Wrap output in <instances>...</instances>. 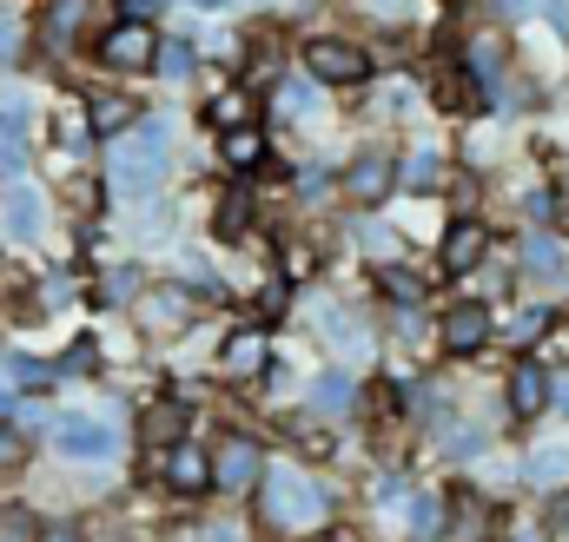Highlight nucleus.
<instances>
[{
  "mask_svg": "<svg viewBox=\"0 0 569 542\" xmlns=\"http://www.w3.org/2000/svg\"><path fill=\"white\" fill-rule=\"evenodd\" d=\"M259 523H266L279 542L318 536V530L331 523V490H325L311 470L279 463V470H266V476H259Z\"/></svg>",
  "mask_w": 569,
  "mask_h": 542,
  "instance_id": "1",
  "label": "nucleus"
},
{
  "mask_svg": "<svg viewBox=\"0 0 569 542\" xmlns=\"http://www.w3.org/2000/svg\"><path fill=\"white\" fill-rule=\"evenodd\" d=\"M159 179H166V127H146L127 152H113V185L140 199V192H152Z\"/></svg>",
  "mask_w": 569,
  "mask_h": 542,
  "instance_id": "2",
  "label": "nucleus"
},
{
  "mask_svg": "<svg viewBox=\"0 0 569 542\" xmlns=\"http://www.w3.org/2000/svg\"><path fill=\"white\" fill-rule=\"evenodd\" d=\"M305 67H311V80H325V87H358V80L371 73V53L351 47V40H338V33H325V40L305 47Z\"/></svg>",
  "mask_w": 569,
  "mask_h": 542,
  "instance_id": "3",
  "label": "nucleus"
},
{
  "mask_svg": "<svg viewBox=\"0 0 569 542\" xmlns=\"http://www.w3.org/2000/svg\"><path fill=\"white\" fill-rule=\"evenodd\" d=\"M391 185H398V165H391V152H358L351 165H345V192H351V205H385L391 199Z\"/></svg>",
  "mask_w": 569,
  "mask_h": 542,
  "instance_id": "4",
  "label": "nucleus"
},
{
  "mask_svg": "<svg viewBox=\"0 0 569 542\" xmlns=\"http://www.w3.org/2000/svg\"><path fill=\"white\" fill-rule=\"evenodd\" d=\"M100 60L107 67H120V73H140L159 60V40L146 33V20H120V27H107L100 33Z\"/></svg>",
  "mask_w": 569,
  "mask_h": 542,
  "instance_id": "5",
  "label": "nucleus"
},
{
  "mask_svg": "<svg viewBox=\"0 0 569 542\" xmlns=\"http://www.w3.org/2000/svg\"><path fill=\"white\" fill-rule=\"evenodd\" d=\"M192 291L186 284H152V291H140V324L146 331H159V338H172V331H186L192 324Z\"/></svg>",
  "mask_w": 569,
  "mask_h": 542,
  "instance_id": "6",
  "label": "nucleus"
},
{
  "mask_svg": "<svg viewBox=\"0 0 569 542\" xmlns=\"http://www.w3.org/2000/svg\"><path fill=\"white\" fill-rule=\"evenodd\" d=\"M259 476H266V456H259L252 436H226V443L212 450V483H226V490H259Z\"/></svg>",
  "mask_w": 569,
  "mask_h": 542,
  "instance_id": "7",
  "label": "nucleus"
},
{
  "mask_svg": "<svg viewBox=\"0 0 569 542\" xmlns=\"http://www.w3.org/2000/svg\"><path fill=\"white\" fill-rule=\"evenodd\" d=\"M53 443L67 450V456H80V463H93V456H113V423H100V416H60L53 423Z\"/></svg>",
  "mask_w": 569,
  "mask_h": 542,
  "instance_id": "8",
  "label": "nucleus"
},
{
  "mask_svg": "<svg viewBox=\"0 0 569 542\" xmlns=\"http://www.w3.org/2000/svg\"><path fill=\"white\" fill-rule=\"evenodd\" d=\"M483 344H490V304H450V311H443V351L470 358V351H483Z\"/></svg>",
  "mask_w": 569,
  "mask_h": 542,
  "instance_id": "9",
  "label": "nucleus"
},
{
  "mask_svg": "<svg viewBox=\"0 0 569 542\" xmlns=\"http://www.w3.org/2000/svg\"><path fill=\"white\" fill-rule=\"evenodd\" d=\"M159 476H166V490H179V496H199V490H212V456H206L199 443H172Z\"/></svg>",
  "mask_w": 569,
  "mask_h": 542,
  "instance_id": "10",
  "label": "nucleus"
},
{
  "mask_svg": "<svg viewBox=\"0 0 569 542\" xmlns=\"http://www.w3.org/2000/svg\"><path fill=\"white\" fill-rule=\"evenodd\" d=\"M266 364H272V351H266V331H232L226 338V351H219V371L226 378H266Z\"/></svg>",
  "mask_w": 569,
  "mask_h": 542,
  "instance_id": "11",
  "label": "nucleus"
},
{
  "mask_svg": "<svg viewBox=\"0 0 569 542\" xmlns=\"http://www.w3.org/2000/svg\"><path fill=\"white\" fill-rule=\"evenodd\" d=\"M543 410H550V378H543V364L517 358V371H510V416L530 423V416H543Z\"/></svg>",
  "mask_w": 569,
  "mask_h": 542,
  "instance_id": "12",
  "label": "nucleus"
},
{
  "mask_svg": "<svg viewBox=\"0 0 569 542\" xmlns=\"http://www.w3.org/2000/svg\"><path fill=\"white\" fill-rule=\"evenodd\" d=\"M140 127V100H127V93H93L87 100V133L113 139V133H133Z\"/></svg>",
  "mask_w": 569,
  "mask_h": 542,
  "instance_id": "13",
  "label": "nucleus"
},
{
  "mask_svg": "<svg viewBox=\"0 0 569 542\" xmlns=\"http://www.w3.org/2000/svg\"><path fill=\"white\" fill-rule=\"evenodd\" d=\"M483 252H490V232H483L477 219H463V225L443 239V265H450V271H477V265H483Z\"/></svg>",
  "mask_w": 569,
  "mask_h": 542,
  "instance_id": "14",
  "label": "nucleus"
},
{
  "mask_svg": "<svg viewBox=\"0 0 569 542\" xmlns=\"http://www.w3.org/2000/svg\"><path fill=\"white\" fill-rule=\"evenodd\" d=\"M206 120H212L219 133H232V127H252V120H259V100H252L246 87H226V93H212V100H206Z\"/></svg>",
  "mask_w": 569,
  "mask_h": 542,
  "instance_id": "15",
  "label": "nucleus"
},
{
  "mask_svg": "<svg viewBox=\"0 0 569 542\" xmlns=\"http://www.w3.org/2000/svg\"><path fill=\"white\" fill-rule=\"evenodd\" d=\"M40 225H47L40 192H13V199H7V232H13V239H40Z\"/></svg>",
  "mask_w": 569,
  "mask_h": 542,
  "instance_id": "16",
  "label": "nucleus"
},
{
  "mask_svg": "<svg viewBox=\"0 0 569 542\" xmlns=\"http://www.w3.org/2000/svg\"><path fill=\"white\" fill-rule=\"evenodd\" d=\"M219 152H226V165H239V172H252V165L266 159V139H259V127H232V133L219 139Z\"/></svg>",
  "mask_w": 569,
  "mask_h": 542,
  "instance_id": "17",
  "label": "nucleus"
},
{
  "mask_svg": "<svg viewBox=\"0 0 569 542\" xmlns=\"http://www.w3.org/2000/svg\"><path fill=\"white\" fill-rule=\"evenodd\" d=\"M318 331H325L338 351H365V324L345 318V304H325V311H318Z\"/></svg>",
  "mask_w": 569,
  "mask_h": 542,
  "instance_id": "18",
  "label": "nucleus"
},
{
  "mask_svg": "<svg viewBox=\"0 0 569 542\" xmlns=\"http://www.w3.org/2000/svg\"><path fill=\"white\" fill-rule=\"evenodd\" d=\"M140 436H146V443H166V450H172V443L186 436V410H179V404H159V410H146Z\"/></svg>",
  "mask_w": 569,
  "mask_h": 542,
  "instance_id": "19",
  "label": "nucleus"
},
{
  "mask_svg": "<svg viewBox=\"0 0 569 542\" xmlns=\"http://www.w3.org/2000/svg\"><path fill=\"white\" fill-rule=\"evenodd\" d=\"M87 7H93V0H53V7H47V40H53V47H67V40L80 33Z\"/></svg>",
  "mask_w": 569,
  "mask_h": 542,
  "instance_id": "20",
  "label": "nucleus"
},
{
  "mask_svg": "<svg viewBox=\"0 0 569 542\" xmlns=\"http://www.w3.org/2000/svg\"><path fill=\"white\" fill-rule=\"evenodd\" d=\"M450 536H457V542L483 536V496H470V490H463V496H450Z\"/></svg>",
  "mask_w": 569,
  "mask_h": 542,
  "instance_id": "21",
  "label": "nucleus"
},
{
  "mask_svg": "<svg viewBox=\"0 0 569 542\" xmlns=\"http://www.w3.org/2000/svg\"><path fill=\"white\" fill-rule=\"evenodd\" d=\"M351 398H358V391H351V378H345V371H325V378L311 384V404H318V410H351Z\"/></svg>",
  "mask_w": 569,
  "mask_h": 542,
  "instance_id": "22",
  "label": "nucleus"
},
{
  "mask_svg": "<svg viewBox=\"0 0 569 542\" xmlns=\"http://www.w3.org/2000/svg\"><path fill=\"white\" fill-rule=\"evenodd\" d=\"M0 542H40V516L20 510V503H7L0 510Z\"/></svg>",
  "mask_w": 569,
  "mask_h": 542,
  "instance_id": "23",
  "label": "nucleus"
},
{
  "mask_svg": "<svg viewBox=\"0 0 569 542\" xmlns=\"http://www.w3.org/2000/svg\"><path fill=\"white\" fill-rule=\"evenodd\" d=\"M152 67H159L166 80H186V73H192V47H186V40H159V60H152Z\"/></svg>",
  "mask_w": 569,
  "mask_h": 542,
  "instance_id": "24",
  "label": "nucleus"
},
{
  "mask_svg": "<svg viewBox=\"0 0 569 542\" xmlns=\"http://www.w3.org/2000/svg\"><path fill=\"white\" fill-rule=\"evenodd\" d=\"M470 73L477 80H497L503 73V47L497 40H470Z\"/></svg>",
  "mask_w": 569,
  "mask_h": 542,
  "instance_id": "25",
  "label": "nucleus"
},
{
  "mask_svg": "<svg viewBox=\"0 0 569 542\" xmlns=\"http://www.w3.org/2000/svg\"><path fill=\"white\" fill-rule=\"evenodd\" d=\"M378 284H385V291H391L398 304H418V298H425V284H418L411 271H398V265H385V271H378Z\"/></svg>",
  "mask_w": 569,
  "mask_h": 542,
  "instance_id": "26",
  "label": "nucleus"
},
{
  "mask_svg": "<svg viewBox=\"0 0 569 542\" xmlns=\"http://www.w3.org/2000/svg\"><path fill=\"white\" fill-rule=\"evenodd\" d=\"M133 291H140V271H133V265L107 271V284H100V298H107V304H127V298H133Z\"/></svg>",
  "mask_w": 569,
  "mask_h": 542,
  "instance_id": "27",
  "label": "nucleus"
},
{
  "mask_svg": "<svg viewBox=\"0 0 569 542\" xmlns=\"http://www.w3.org/2000/svg\"><path fill=\"white\" fill-rule=\"evenodd\" d=\"M219 232H226V239L246 232V192H226V199H219Z\"/></svg>",
  "mask_w": 569,
  "mask_h": 542,
  "instance_id": "28",
  "label": "nucleus"
},
{
  "mask_svg": "<svg viewBox=\"0 0 569 542\" xmlns=\"http://www.w3.org/2000/svg\"><path fill=\"white\" fill-rule=\"evenodd\" d=\"M437 516H443V503H437V496H418V503H411V530H418V536H443V523H437Z\"/></svg>",
  "mask_w": 569,
  "mask_h": 542,
  "instance_id": "29",
  "label": "nucleus"
},
{
  "mask_svg": "<svg viewBox=\"0 0 569 542\" xmlns=\"http://www.w3.org/2000/svg\"><path fill=\"white\" fill-rule=\"evenodd\" d=\"M20 463H27V443H20V430H7V423H0V476H13Z\"/></svg>",
  "mask_w": 569,
  "mask_h": 542,
  "instance_id": "30",
  "label": "nucleus"
},
{
  "mask_svg": "<svg viewBox=\"0 0 569 542\" xmlns=\"http://www.w3.org/2000/svg\"><path fill=\"white\" fill-rule=\"evenodd\" d=\"M543 331H550V311H543V304H530V311L517 318V344H537Z\"/></svg>",
  "mask_w": 569,
  "mask_h": 542,
  "instance_id": "31",
  "label": "nucleus"
},
{
  "mask_svg": "<svg viewBox=\"0 0 569 542\" xmlns=\"http://www.w3.org/2000/svg\"><path fill=\"white\" fill-rule=\"evenodd\" d=\"M563 470H569V456H563V450H537V463H530V476H537V483H557Z\"/></svg>",
  "mask_w": 569,
  "mask_h": 542,
  "instance_id": "32",
  "label": "nucleus"
},
{
  "mask_svg": "<svg viewBox=\"0 0 569 542\" xmlns=\"http://www.w3.org/2000/svg\"><path fill=\"white\" fill-rule=\"evenodd\" d=\"M530 271L537 278H557V245L550 239H530Z\"/></svg>",
  "mask_w": 569,
  "mask_h": 542,
  "instance_id": "33",
  "label": "nucleus"
},
{
  "mask_svg": "<svg viewBox=\"0 0 569 542\" xmlns=\"http://www.w3.org/2000/svg\"><path fill=\"white\" fill-rule=\"evenodd\" d=\"M437 172H443V159H437V152H418V159L405 165V179H411V185H430Z\"/></svg>",
  "mask_w": 569,
  "mask_h": 542,
  "instance_id": "34",
  "label": "nucleus"
},
{
  "mask_svg": "<svg viewBox=\"0 0 569 542\" xmlns=\"http://www.w3.org/2000/svg\"><path fill=\"white\" fill-rule=\"evenodd\" d=\"M284 318V284H266L259 291V324H279Z\"/></svg>",
  "mask_w": 569,
  "mask_h": 542,
  "instance_id": "35",
  "label": "nucleus"
},
{
  "mask_svg": "<svg viewBox=\"0 0 569 542\" xmlns=\"http://www.w3.org/2000/svg\"><path fill=\"white\" fill-rule=\"evenodd\" d=\"M7 371H13L20 384H53V371H47V364H33V358H7Z\"/></svg>",
  "mask_w": 569,
  "mask_h": 542,
  "instance_id": "36",
  "label": "nucleus"
},
{
  "mask_svg": "<svg viewBox=\"0 0 569 542\" xmlns=\"http://www.w3.org/2000/svg\"><path fill=\"white\" fill-rule=\"evenodd\" d=\"M450 199H457V212L470 219V212H477V179H457V185H450Z\"/></svg>",
  "mask_w": 569,
  "mask_h": 542,
  "instance_id": "37",
  "label": "nucleus"
},
{
  "mask_svg": "<svg viewBox=\"0 0 569 542\" xmlns=\"http://www.w3.org/2000/svg\"><path fill=\"white\" fill-rule=\"evenodd\" d=\"M550 536L569 542V496H557V503H550Z\"/></svg>",
  "mask_w": 569,
  "mask_h": 542,
  "instance_id": "38",
  "label": "nucleus"
},
{
  "mask_svg": "<svg viewBox=\"0 0 569 542\" xmlns=\"http://www.w3.org/2000/svg\"><path fill=\"white\" fill-rule=\"evenodd\" d=\"M93 364H100V351H93V344H73V351H67V371H93Z\"/></svg>",
  "mask_w": 569,
  "mask_h": 542,
  "instance_id": "39",
  "label": "nucleus"
},
{
  "mask_svg": "<svg viewBox=\"0 0 569 542\" xmlns=\"http://www.w3.org/2000/svg\"><path fill=\"white\" fill-rule=\"evenodd\" d=\"M0 60H20V27L13 20H0Z\"/></svg>",
  "mask_w": 569,
  "mask_h": 542,
  "instance_id": "40",
  "label": "nucleus"
},
{
  "mask_svg": "<svg viewBox=\"0 0 569 542\" xmlns=\"http://www.w3.org/2000/svg\"><path fill=\"white\" fill-rule=\"evenodd\" d=\"M20 165H27V152H20V139H7L0 145V172H20Z\"/></svg>",
  "mask_w": 569,
  "mask_h": 542,
  "instance_id": "41",
  "label": "nucleus"
},
{
  "mask_svg": "<svg viewBox=\"0 0 569 542\" xmlns=\"http://www.w3.org/2000/svg\"><path fill=\"white\" fill-rule=\"evenodd\" d=\"M120 7H127V20H152V13H159L166 0H120Z\"/></svg>",
  "mask_w": 569,
  "mask_h": 542,
  "instance_id": "42",
  "label": "nucleus"
},
{
  "mask_svg": "<svg viewBox=\"0 0 569 542\" xmlns=\"http://www.w3.org/2000/svg\"><path fill=\"white\" fill-rule=\"evenodd\" d=\"M40 542H80V530L73 523H53V530H40Z\"/></svg>",
  "mask_w": 569,
  "mask_h": 542,
  "instance_id": "43",
  "label": "nucleus"
},
{
  "mask_svg": "<svg viewBox=\"0 0 569 542\" xmlns=\"http://www.w3.org/2000/svg\"><path fill=\"white\" fill-rule=\"evenodd\" d=\"M550 404H563V410H569V378H557V384H550Z\"/></svg>",
  "mask_w": 569,
  "mask_h": 542,
  "instance_id": "44",
  "label": "nucleus"
},
{
  "mask_svg": "<svg viewBox=\"0 0 569 542\" xmlns=\"http://www.w3.org/2000/svg\"><path fill=\"white\" fill-rule=\"evenodd\" d=\"M550 20H557V27L569 33V7H563V0H550Z\"/></svg>",
  "mask_w": 569,
  "mask_h": 542,
  "instance_id": "45",
  "label": "nucleus"
},
{
  "mask_svg": "<svg viewBox=\"0 0 569 542\" xmlns=\"http://www.w3.org/2000/svg\"><path fill=\"white\" fill-rule=\"evenodd\" d=\"M497 7H503V13H530L537 0H497Z\"/></svg>",
  "mask_w": 569,
  "mask_h": 542,
  "instance_id": "46",
  "label": "nucleus"
},
{
  "mask_svg": "<svg viewBox=\"0 0 569 542\" xmlns=\"http://www.w3.org/2000/svg\"><path fill=\"white\" fill-rule=\"evenodd\" d=\"M192 7H206V13H212V7H226V0H192Z\"/></svg>",
  "mask_w": 569,
  "mask_h": 542,
  "instance_id": "47",
  "label": "nucleus"
},
{
  "mask_svg": "<svg viewBox=\"0 0 569 542\" xmlns=\"http://www.w3.org/2000/svg\"><path fill=\"white\" fill-rule=\"evenodd\" d=\"M517 542H543V536H537V530H530V536H517Z\"/></svg>",
  "mask_w": 569,
  "mask_h": 542,
  "instance_id": "48",
  "label": "nucleus"
}]
</instances>
